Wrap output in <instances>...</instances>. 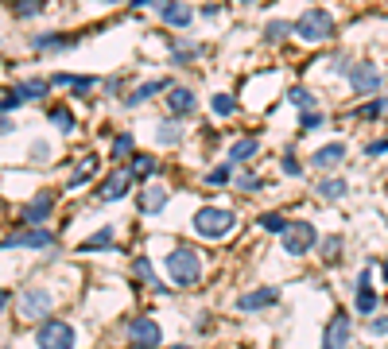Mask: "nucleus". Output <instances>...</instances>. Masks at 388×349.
Instances as JSON below:
<instances>
[{"label": "nucleus", "instance_id": "f257e3e1", "mask_svg": "<svg viewBox=\"0 0 388 349\" xmlns=\"http://www.w3.org/2000/svg\"><path fill=\"white\" fill-rule=\"evenodd\" d=\"M163 272H167L171 287L187 291L202 284V256H198L194 245H175L167 256H163Z\"/></svg>", "mask_w": 388, "mask_h": 349}, {"label": "nucleus", "instance_id": "f03ea898", "mask_svg": "<svg viewBox=\"0 0 388 349\" xmlns=\"http://www.w3.org/2000/svg\"><path fill=\"white\" fill-rule=\"evenodd\" d=\"M233 226H237V214L229 206H198L191 218L194 237H202V240H226L233 233Z\"/></svg>", "mask_w": 388, "mask_h": 349}, {"label": "nucleus", "instance_id": "7ed1b4c3", "mask_svg": "<svg viewBox=\"0 0 388 349\" xmlns=\"http://www.w3.org/2000/svg\"><path fill=\"white\" fill-rule=\"evenodd\" d=\"M55 306H59V299H55L51 287H28L23 295H16V314H20L23 322H43V318H51Z\"/></svg>", "mask_w": 388, "mask_h": 349}, {"label": "nucleus", "instance_id": "20e7f679", "mask_svg": "<svg viewBox=\"0 0 388 349\" xmlns=\"http://www.w3.org/2000/svg\"><path fill=\"white\" fill-rule=\"evenodd\" d=\"M292 23H295V35H299L303 43H326L338 31L334 16H330L326 8H311V12H303L299 20H292Z\"/></svg>", "mask_w": 388, "mask_h": 349}, {"label": "nucleus", "instance_id": "39448f33", "mask_svg": "<svg viewBox=\"0 0 388 349\" xmlns=\"http://www.w3.org/2000/svg\"><path fill=\"white\" fill-rule=\"evenodd\" d=\"M59 237H55L47 226H23L8 237H0V253H12V248H31V253H43V248H55Z\"/></svg>", "mask_w": 388, "mask_h": 349}, {"label": "nucleus", "instance_id": "423d86ee", "mask_svg": "<svg viewBox=\"0 0 388 349\" xmlns=\"http://www.w3.org/2000/svg\"><path fill=\"white\" fill-rule=\"evenodd\" d=\"M35 345L39 349H78V330L62 318H43L35 326Z\"/></svg>", "mask_w": 388, "mask_h": 349}, {"label": "nucleus", "instance_id": "0eeeda50", "mask_svg": "<svg viewBox=\"0 0 388 349\" xmlns=\"http://www.w3.org/2000/svg\"><path fill=\"white\" fill-rule=\"evenodd\" d=\"M132 194V174L128 167H117V171H109L101 182L94 187V202L97 206H113V202H125V198Z\"/></svg>", "mask_w": 388, "mask_h": 349}, {"label": "nucleus", "instance_id": "6e6552de", "mask_svg": "<svg viewBox=\"0 0 388 349\" xmlns=\"http://www.w3.org/2000/svg\"><path fill=\"white\" fill-rule=\"evenodd\" d=\"M279 245H284L287 256H307L318 245V229L311 221H292V226L279 233Z\"/></svg>", "mask_w": 388, "mask_h": 349}, {"label": "nucleus", "instance_id": "1a4fd4ad", "mask_svg": "<svg viewBox=\"0 0 388 349\" xmlns=\"http://www.w3.org/2000/svg\"><path fill=\"white\" fill-rule=\"evenodd\" d=\"M125 338H128V345H152V349H160V345H163V330H160V322L148 318V314H136V318H128V322H125Z\"/></svg>", "mask_w": 388, "mask_h": 349}, {"label": "nucleus", "instance_id": "9d476101", "mask_svg": "<svg viewBox=\"0 0 388 349\" xmlns=\"http://www.w3.org/2000/svg\"><path fill=\"white\" fill-rule=\"evenodd\" d=\"M345 82H350V89H353V94H361V97L381 94V70H377L373 62H350Z\"/></svg>", "mask_w": 388, "mask_h": 349}, {"label": "nucleus", "instance_id": "9b49d317", "mask_svg": "<svg viewBox=\"0 0 388 349\" xmlns=\"http://www.w3.org/2000/svg\"><path fill=\"white\" fill-rule=\"evenodd\" d=\"M97 86H101L97 74H74V70L51 74V89H66V94H74V97H94Z\"/></svg>", "mask_w": 388, "mask_h": 349}, {"label": "nucleus", "instance_id": "f8f14e48", "mask_svg": "<svg viewBox=\"0 0 388 349\" xmlns=\"http://www.w3.org/2000/svg\"><path fill=\"white\" fill-rule=\"evenodd\" d=\"M171 86H175V82H171V78H163V74H160V78H144V82H140V86H132L128 94L121 97V105H125V109H140V105H144V101H152V97L167 94Z\"/></svg>", "mask_w": 388, "mask_h": 349}, {"label": "nucleus", "instance_id": "ddd939ff", "mask_svg": "<svg viewBox=\"0 0 388 349\" xmlns=\"http://www.w3.org/2000/svg\"><path fill=\"white\" fill-rule=\"evenodd\" d=\"M155 16H160L167 28H179V31L191 28V23L198 20V12L187 4V0H160V4H155Z\"/></svg>", "mask_w": 388, "mask_h": 349}, {"label": "nucleus", "instance_id": "4468645a", "mask_svg": "<svg viewBox=\"0 0 388 349\" xmlns=\"http://www.w3.org/2000/svg\"><path fill=\"white\" fill-rule=\"evenodd\" d=\"M55 202H59V198H55V190H39V194H31L28 206L20 210L23 226H43V221L55 214Z\"/></svg>", "mask_w": 388, "mask_h": 349}, {"label": "nucleus", "instance_id": "2eb2a0df", "mask_svg": "<svg viewBox=\"0 0 388 349\" xmlns=\"http://www.w3.org/2000/svg\"><path fill=\"white\" fill-rule=\"evenodd\" d=\"M163 97H167V116H175V121H187V116L198 113V97L187 86H171Z\"/></svg>", "mask_w": 388, "mask_h": 349}, {"label": "nucleus", "instance_id": "dca6fc26", "mask_svg": "<svg viewBox=\"0 0 388 349\" xmlns=\"http://www.w3.org/2000/svg\"><path fill=\"white\" fill-rule=\"evenodd\" d=\"M276 303H279V287H253V291H245L233 306L241 314H257V311H268V306H276Z\"/></svg>", "mask_w": 388, "mask_h": 349}, {"label": "nucleus", "instance_id": "f3484780", "mask_svg": "<svg viewBox=\"0 0 388 349\" xmlns=\"http://www.w3.org/2000/svg\"><path fill=\"white\" fill-rule=\"evenodd\" d=\"M167 202H171V190L167 187H160V182H144V190H140V198H136V210L152 218V214L167 210Z\"/></svg>", "mask_w": 388, "mask_h": 349}, {"label": "nucleus", "instance_id": "a211bd4d", "mask_svg": "<svg viewBox=\"0 0 388 349\" xmlns=\"http://www.w3.org/2000/svg\"><path fill=\"white\" fill-rule=\"evenodd\" d=\"M125 167L132 174V182H155V174H160V155L155 152H132Z\"/></svg>", "mask_w": 388, "mask_h": 349}, {"label": "nucleus", "instance_id": "6ab92c4d", "mask_svg": "<svg viewBox=\"0 0 388 349\" xmlns=\"http://www.w3.org/2000/svg\"><path fill=\"white\" fill-rule=\"evenodd\" d=\"M152 136H155L160 148H179L183 136H187V128H183V121H175V116H160V121L152 124Z\"/></svg>", "mask_w": 388, "mask_h": 349}, {"label": "nucleus", "instance_id": "aec40b11", "mask_svg": "<svg viewBox=\"0 0 388 349\" xmlns=\"http://www.w3.org/2000/svg\"><path fill=\"white\" fill-rule=\"evenodd\" d=\"M97 171H101V155H97V152H86V155L78 160V167L70 171V179H66V190H78V187H86V182H94Z\"/></svg>", "mask_w": 388, "mask_h": 349}, {"label": "nucleus", "instance_id": "412c9836", "mask_svg": "<svg viewBox=\"0 0 388 349\" xmlns=\"http://www.w3.org/2000/svg\"><path fill=\"white\" fill-rule=\"evenodd\" d=\"M82 43V35H62V31H47V35H35L31 39V51L39 55H51V51H74Z\"/></svg>", "mask_w": 388, "mask_h": 349}, {"label": "nucleus", "instance_id": "4be33fe9", "mask_svg": "<svg viewBox=\"0 0 388 349\" xmlns=\"http://www.w3.org/2000/svg\"><path fill=\"white\" fill-rule=\"evenodd\" d=\"M345 345H350V314L338 311L330 318V326L323 330V349H345Z\"/></svg>", "mask_w": 388, "mask_h": 349}, {"label": "nucleus", "instance_id": "5701e85b", "mask_svg": "<svg viewBox=\"0 0 388 349\" xmlns=\"http://www.w3.org/2000/svg\"><path fill=\"white\" fill-rule=\"evenodd\" d=\"M16 89H20L23 105H28V101L43 105L47 97H51V78H23V82H16Z\"/></svg>", "mask_w": 388, "mask_h": 349}, {"label": "nucleus", "instance_id": "b1692460", "mask_svg": "<svg viewBox=\"0 0 388 349\" xmlns=\"http://www.w3.org/2000/svg\"><path fill=\"white\" fill-rule=\"evenodd\" d=\"M342 160H345V144H342V140H334V144L318 148V152L311 155V167H315V171H330V167H338Z\"/></svg>", "mask_w": 388, "mask_h": 349}, {"label": "nucleus", "instance_id": "393cba45", "mask_svg": "<svg viewBox=\"0 0 388 349\" xmlns=\"http://www.w3.org/2000/svg\"><path fill=\"white\" fill-rule=\"evenodd\" d=\"M198 55H210V47H198L191 39H175L171 43V66H191Z\"/></svg>", "mask_w": 388, "mask_h": 349}, {"label": "nucleus", "instance_id": "a878e982", "mask_svg": "<svg viewBox=\"0 0 388 349\" xmlns=\"http://www.w3.org/2000/svg\"><path fill=\"white\" fill-rule=\"evenodd\" d=\"M257 152H260L257 136H237L229 144V163H249V160H257Z\"/></svg>", "mask_w": 388, "mask_h": 349}, {"label": "nucleus", "instance_id": "bb28decb", "mask_svg": "<svg viewBox=\"0 0 388 349\" xmlns=\"http://www.w3.org/2000/svg\"><path fill=\"white\" fill-rule=\"evenodd\" d=\"M47 121H51L62 136H70V132L78 128V116H74L70 105H47Z\"/></svg>", "mask_w": 388, "mask_h": 349}, {"label": "nucleus", "instance_id": "cd10ccee", "mask_svg": "<svg viewBox=\"0 0 388 349\" xmlns=\"http://www.w3.org/2000/svg\"><path fill=\"white\" fill-rule=\"evenodd\" d=\"M101 248H117V229H113V226L89 233V240H82L78 253H101Z\"/></svg>", "mask_w": 388, "mask_h": 349}, {"label": "nucleus", "instance_id": "c85d7f7f", "mask_svg": "<svg viewBox=\"0 0 388 349\" xmlns=\"http://www.w3.org/2000/svg\"><path fill=\"white\" fill-rule=\"evenodd\" d=\"M210 113H214V121H229V116H237V97L233 94H214L210 97Z\"/></svg>", "mask_w": 388, "mask_h": 349}, {"label": "nucleus", "instance_id": "c756f323", "mask_svg": "<svg viewBox=\"0 0 388 349\" xmlns=\"http://www.w3.org/2000/svg\"><path fill=\"white\" fill-rule=\"evenodd\" d=\"M345 190H350V187H345V179H338V174H334V179H318V182H315V194L326 198V202L345 198Z\"/></svg>", "mask_w": 388, "mask_h": 349}, {"label": "nucleus", "instance_id": "7c9ffc66", "mask_svg": "<svg viewBox=\"0 0 388 349\" xmlns=\"http://www.w3.org/2000/svg\"><path fill=\"white\" fill-rule=\"evenodd\" d=\"M353 306H357V314H369V318H373L377 311H381V295H377L373 287H357V299H353Z\"/></svg>", "mask_w": 388, "mask_h": 349}, {"label": "nucleus", "instance_id": "2f4dec72", "mask_svg": "<svg viewBox=\"0 0 388 349\" xmlns=\"http://www.w3.org/2000/svg\"><path fill=\"white\" fill-rule=\"evenodd\" d=\"M8 8H12V20L23 23V20H35V16L47 8V0H12Z\"/></svg>", "mask_w": 388, "mask_h": 349}, {"label": "nucleus", "instance_id": "473e14b6", "mask_svg": "<svg viewBox=\"0 0 388 349\" xmlns=\"http://www.w3.org/2000/svg\"><path fill=\"white\" fill-rule=\"evenodd\" d=\"M128 272H132V279H140V284H148V287L160 284V279H155V264L148 260V256H136V260L128 264Z\"/></svg>", "mask_w": 388, "mask_h": 349}, {"label": "nucleus", "instance_id": "72a5a7b5", "mask_svg": "<svg viewBox=\"0 0 388 349\" xmlns=\"http://www.w3.org/2000/svg\"><path fill=\"white\" fill-rule=\"evenodd\" d=\"M202 182H206V187H233V163H218V167H210V171H206L202 174Z\"/></svg>", "mask_w": 388, "mask_h": 349}, {"label": "nucleus", "instance_id": "f704fd0d", "mask_svg": "<svg viewBox=\"0 0 388 349\" xmlns=\"http://www.w3.org/2000/svg\"><path fill=\"white\" fill-rule=\"evenodd\" d=\"M136 152V136H132V132H117V136H113V148H109V155L113 160H128V155Z\"/></svg>", "mask_w": 388, "mask_h": 349}, {"label": "nucleus", "instance_id": "c9c22d12", "mask_svg": "<svg viewBox=\"0 0 388 349\" xmlns=\"http://www.w3.org/2000/svg\"><path fill=\"white\" fill-rule=\"evenodd\" d=\"M295 35V23L292 20H268V28H264V39L268 43H279V39Z\"/></svg>", "mask_w": 388, "mask_h": 349}, {"label": "nucleus", "instance_id": "e433bc0d", "mask_svg": "<svg viewBox=\"0 0 388 349\" xmlns=\"http://www.w3.org/2000/svg\"><path fill=\"white\" fill-rule=\"evenodd\" d=\"M233 187L241 190V194H257V190H264V179L257 171H241V174H233Z\"/></svg>", "mask_w": 388, "mask_h": 349}, {"label": "nucleus", "instance_id": "4c0bfd02", "mask_svg": "<svg viewBox=\"0 0 388 349\" xmlns=\"http://www.w3.org/2000/svg\"><path fill=\"white\" fill-rule=\"evenodd\" d=\"M287 226H292V221L284 218V214L279 210H268V214H260V229L264 233H272V237H279V233H284Z\"/></svg>", "mask_w": 388, "mask_h": 349}, {"label": "nucleus", "instance_id": "58836bf2", "mask_svg": "<svg viewBox=\"0 0 388 349\" xmlns=\"http://www.w3.org/2000/svg\"><path fill=\"white\" fill-rule=\"evenodd\" d=\"M105 82V94H109V97H125V89H132V78H128V74H113V78H101Z\"/></svg>", "mask_w": 388, "mask_h": 349}, {"label": "nucleus", "instance_id": "ea45409f", "mask_svg": "<svg viewBox=\"0 0 388 349\" xmlns=\"http://www.w3.org/2000/svg\"><path fill=\"white\" fill-rule=\"evenodd\" d=\"M384 113H388V97H373V101H365L357 109L361 121H377V116H384Z\"/></svg>", "mask_w": 388, "mask_h": 349}, {"label": "nucleus", "instance_id": "a19ab883", "mask_svg": "<svg viewBox=\"0 0 388 349\" xmlns=\"http://www.w3.org/2000/svg\"><path fill=\"white\" fill-rule=\"evenodd\" d=\"M287 101L299 105V109H315V94H311L307 86H292L287 89Z\"/></svg>", "mask_w": 388, "mask_h": 349}, {"label": "nucleus", "instance_id": "79ce46f5", "mask_svg": "<svg viewBox=\"0 0 388 349\" xmlns=\"http://www.w3.org/2000/svg\"><path fill=\"white\" fill-rule=\"evenodd\" d=\"M20 105H23V97H20V89H16V82H12V86L0 94V113H16Z\"/></svg>", "mask_w": 388, "mask_h": 349}, {"label": "nucleus", "instance_id": "37998d69", "mask_svg": "<svg viewBox=\"0 0 388 349\" xmlns=\"http://www.w3.org/2000/svg\"><path fill=\"white\" fill-rule=\"evenodd\" d=\"M323 124H326V116H323V113H315V109H303V113H299V128H303V132L323 128Z\"/></svg>", "mask_w": 388, "mask_h": 349}, {"label": "nucleus", "instance_id": "c03bdc74", "mask_svg": "<svg viewBox=\"0 0 388 349\" xmlns=\"http://www.w3.org/2000/svg\"><path fill=\"white\" fill-rule=\"evenodd\" d=\"M279 167H284V174H292V179L303 171V167H299V160H295V148H292V144L284 148V155H279Z\"/></svg>", "mask_w": 388, "mask_h": 349}, {"label": "nucleus", "instance_id": "a18cd8bd", "mask_svg": "<svg viewBox=\"0 0 388 349\" xmlns=\"http://www.w3.org/2000/svg\"><path fill=\"white\" fill-rule=\"evenodd\" d=\"M369 334H377V338L388 334V314H373V318H369Z\"/></svg>", "mask_w": 388, "mask_h": 349}, {"label": "nucleus", "instance_id": "49530a36", "mask_svg": "<svg viewBox=\"0 0 388 349\" xmlns=\"http://www.w3.org/2000/svg\"><path fill=\"white\" fill-rule=\"evenodd\" d=\"M338 253H342V237H326L323 240V256H326V260H334Z\"/></svg>", "mask_w": 388, "mask_h": 349}, {"label": "nucleus", "instance_id": "de8ad7c7", "mask_svg": "<svg viewBox=\"0 0 388 349\" xmlns=\"http://www.w3.org/2000/svg\"><path fill=\"white\" fill-rule=\"evenodd\" d=\"M31 160H35V163L51 160V148H47V140H35V148H31Z\"/></svg>", "mask_w": 388, "mask_h": 349}, {"label": "nucleus", "instance_id": "09e8293b", "mask_svg": "<svg viewBox=\"0 0 388 349\" xmlns=\"http://www.w3.org/2000/svg\"><path fill=\"white\" fill-rule=\"evenodd\" d=\"M388 152V136L384 140H373V144H365V155H369V160H373V155H384Z\"/></svg>", "mask_w": 388, "mask_h": 349}, {"label": "nucleus", "instance_id": "8fccbe9b", "mask_svg": "<svg viewBox=\"0 0 388 349\" xmlns=\"http://www.w3.org/2000/svg\"><path fill=\"white\" fill-rule=\"evenodd\" d=\"M194 12L202 16V20H218V16H221V8H218V4H202V8H194Z\"/></svg>", "mask_w": 388, "mask_h": 349}, {"label": "nucleus", "instance_id": "3c124183", "mask_svg": "<svg viewBox=\"0 0 388 349\" xmlns=\"http://www.w3.org/2000/svg\"><path fill=\"white\" fill-rule=\"evenodd\" d=\"M16 303V295H12V291H8V287H0V314H4L8 311V306H12Z\"/></svg>", "mask_w": 388, "mask_h": 349}, {"label": "nucleus", "instance_id": "603ef678", "mask_svg": "<svg viewBox=\"0 0 388 349\" xmlns=\"http://www.w3.org/2000/svg\"><path fill=\"white\" fill-rule=\"evenodd\" d=\"M16 128V121H12V116H8V113H0V136H8V132H12Z\"/></svg>", "mask_w": 388, "mask_h": 349}, {"label": "nucleus", "instance_id": "864d4df0", "mask_svg": "<svg viewBox=\"0 0 388 349\" xmlns=\"http://www.w3.org/2000/svg\"><path fill=\"white\" fill-rule=\"evenodd\" d=\"M155 4H160V0H128L132 12H140V8H155Z\"/></svg>", "mask_w": 388, "mask_h": 349}, {"label": "nucleus", "instance_id": "5fc2aeb1", "mask_svg": "<svg viewBox=\"0 0 388 349\" xmlns=\"http://www.w3.org/2000/svg\"><path fill=\"white\" fill-rule=\"evenodd\" d=\"M381 276L388 279V256H384V264H381Z\"/></svg>", "mask_w": 388, "mask_h": 349}, {"label": "nucleus", "instance_id": "6e6d98bb", "mask_svg": "<svg viewBox=\"0 0 388 349\" xmlns=\"http://www.w3.org/2000/svg\"><path fill=\"white\" fill-rule=\"evenodd\" d=\"M101 4H128V0H101Z\"/></svg>", "mask_w": 388, "mask_h": 349}, {"label": "nucleus", "instance_id": "4d7b16f0", "mask_svg": "<svg viewBox=\"0 0 388 349\" xmlns=\"http://www.w3.org/2000/svg\"><path fill=\"white\" fill-rule=\"evenodd\" d=\"M171 349H191V345H171Z\"/></svg>", "mask_w": 388, "mask_h": 349}, {"label": "nucleus", "instance_id": "13d9d810", "mask_svg": "<svg viewBox=\"0 0 388 349\" xmlns=\"http://www.w3.org/2000/svg\"><path fill=\"white\" fill-rule=\"evenodd\" d=\"M132 349H152V345H132Z\"/></svg>", "mask_w": 388, "mask_h": 349}, {"label": "nucleus", "instance_id": "bf43d9fd", "mask_svg": "<svg viewBox=\"0 0 388 349\" xmlns=\"http://www.w3.org/2000/svg\"><path fill=\"white\" fill-rule=\"evenodd\" d=\"M241 4H257V0H241Z\"/></svg>", "mask_w": 388, "mask_h": 349}]
</instances>
